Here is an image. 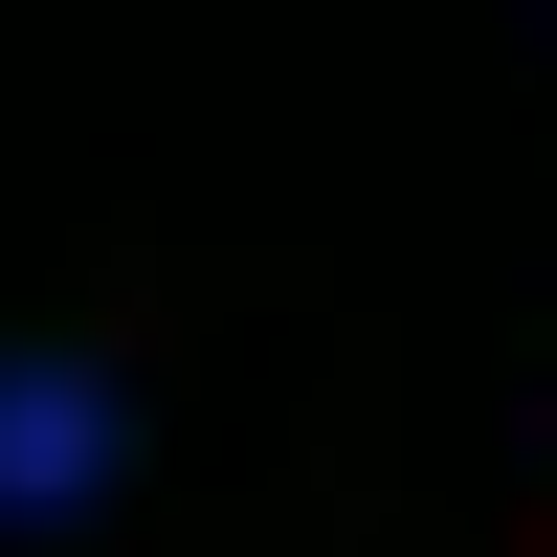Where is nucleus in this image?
I'll use <instances>...</instances> for the list:
<instances>
[{
    "mask_svg": "<svg viewBox=\"0 0 557 557\" xmlns=\"http://www.w3.org/2000/svg\"><path fill=\"white\" fill-rule=\"evenodd\" d=\"M89 469H112V380L23 357V380H0V513H89Z\"/></svg>",
    "mask_w": 557,
    "mask_h": 557,
    "instance_id": "obj_1",
    "label": "nucleus"
}]
</instances>
